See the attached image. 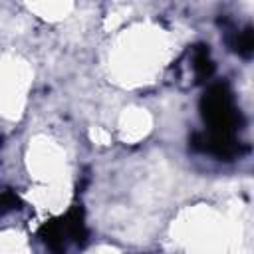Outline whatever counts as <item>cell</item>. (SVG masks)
I'll return each instance as SVG.
<instances>
[{
    "mask_svg": "<svg viewBox=\"0 0 254 254\" xmlns=\"http://www.w3.org/2000/svg\"><path fill=\"white\" fill-rule=\"evenodd\" d=\"M0 204H2L4 208H16V206H18V196H16L14 192H4V194L0 196Z\"/></svg>",
    "mask_w": 254,
    "mask_h": 254,
    "instance_id": "cell-6",
    "label": "cell"
},
{
    "mask_svg": "<svg viewBox=\"0 0 254 254\" xmlns=\"http://www.w3.org/2000/svg\"><path fill=\"white\" fill-rule=\"evenodd\" d=\"M40 234L54 254H65L69 244H81L87 236L83 210L79 206H73L65 216L46 222Z\"/></svg>",
    "mask_w": 254,
    "mask_h": 254,
    "instance_id": "cell-2",
    "label": "cell"
},
{
    "mask_svg": "<svg viewBox=\"0 0 254 254\" xmlns=\"http://www.w3.org/2000/svg\"><path fill=\"white\" fill-rule=\"evenodd\" d=\"M212 60L208 56V50L204 46H196L194 52H192V71H194V77L198 81L202 79H208L212 75Z\"/></svg>",
    "mask_w": 254,
    "mask_h": 254,
    "instance_id": "cell-4",
    "label": "cell"
},
{
    "mask_svg": "<svg viewBox=\"0 0 254 254\" xmlns=\"http://www.w3.org/2000/svg\"><path fill=\"white\" fill-rule=\"evenodd\" d=\"M252 46H254V38H252V30L250 28H244V30H240V32L234 34L232 48L240 56H250L252 54Z\"/></svg>",
    "mask_w": 254,
    "mask_h": 254,
    "instance_id": "cell-5",
    "label": "cell"
},
{
    "mask_svg": "<svg viewBox=\"0 0 254 254\" xmlns=\"http://www.w3.org/2000/svg\"><path fill=\"white\" fill-rule=\"evenodd\" d=\"M200 111L208 127L206 131L216 133V135L236 137L240 115H238V109L234 105V97L228 85L224 83L210 85L200 99Z\"/></svg>",
    "mask_w": 254,
    "mask_h": 254,
    "instance_id": "cell-1",
    "label": "cell"
},
{
    "mask_svg": "<svg viewBox=\"0 0 254 254\" xmlns=\"http://www.w3.org/2000/svg\"><path fill=\"white\" fill-rule=\"evenodd\" d=\"M192 147L200 153H208V155H214L218 159H232L240 153V143L236 137L216 135L210 131L196 133L192 137Z\"/></svg>",
    "mask_w": 254,
    "mask_h": 254,
    "instance_id": "cell-3",
    "label": "cell"
}]
</instances>
